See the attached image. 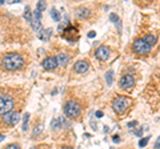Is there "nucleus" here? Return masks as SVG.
Returning a JSON list of instances; mask_svg holds the SVG:
<instances>
[{
    "label": "nucleus",
    "mask_w": 160,
    "mask_h": 149,
    "mask_svg": "<svg viewBox=\"0 0 160 149\" xmlns=\"http://www.w3.org/2000/svg\"><path fill=\"white\" fill-rule=\"evenodd\" d=\"M119 85L124 88V89H129V88H132L135 85V77L132 76V74H124V76H122V79H120V81H119Z\"/></svg>",
    "instance_id": "nucleus-8"
},
{
    "label": "nucleus",
    "mask_w": 160,
    "mask_h": 149,
    "mask_svg": "<svg viewBox=\"0 0 160 149\" xmlns=\"http://www.w3.org/2000/svg\"><path fill=\"white\" fill-rule=\"evenodd\" d=\"M4 3V0H0V6H2V4Z\"/></svg>",
    "instance_id": "nucleus-37"
},
{
    "label": "nucleus",
    "mask_w": 160,
    "mask_h": 149,
    "mask_svg": "<svg viewBox=\"0 0 160 149\" xmlns=\"http://www.w3.org/2000/svg\"><path fill=\"white\" fill-rule=\"evenodd\" d=\"M32 149H39V148H32Z\"/></svg>",
    "instance_id": "nucleus-38"
},
{
    "label": "nucleus",
    "mask_w": 160,
    "mask_h": 149,
    "mask_svg": "<svg viewBox=\"0 0 160 149\" xmlns=\"http://www.w3.org/2000/svg\"><path fill=\"white\" fill-rule=\"evenodd\" d=\"M31 27L35 32H38L42 29V23H40V20H36V19H32V22H31Z\"/></svg>",
    "instance_id": "nucleus-18"
},
{
    "label": "nucleus",
    "mask_w": 160,
    "mask_h": 149,
    "mask_svg": "<svg viewBox=\"0 0 160 149\" xmlns=\"http://www.w3.org/2000/svg\"><path fill=\"white\" fill-rule=\"evenodd\" d=\"M148 140H149V136H147V137L142 138V140L139 141V147H140V148H144V147H147V144H148Z\"/></svg>",
    "instance_id": "nucleus-24"
},
{
    "label": "nucleus",
    "mask_w": 160,
    "mask_h": 149,
    "mask_svg": "<svg viewBox=\"0 0 160 149\" xmlns=\"http://www.w3.org/2000/svg\"><path fill=\"white\" fill-rule=\"evenodd\" d=\"M109 20H111L112 23L116 24L118 28L120 29V19H119V16H118L116 13H111V15H109Z\"/></svg>",
    "instance_id": "nucleus-19"
},
{
    "label": "nucleus",
    "mask_w": 160,
    "mask_h": 149,
    "mask_svg": "<svg viewBox=\"0 0 160 149\" xmlns=\"http://www.w3.org/2000/svg\"><path fill=\"white\" fill-rule=\"evenodd\" d=\"M103 115H104V113H103L102 111H96V113H95V116H96L98 118H102V117H103Z\"/></svg>",
    "instance_id": "nucleus-30"
},
{
    "label": "nucleus",
    "mask_w": 160,
    "mask_h": 149,
    "mask_svg": "<svg viewBox=\"0 0 160 149\" xmlns=\"http://www.w3.org/2000/svg\"><path fill=\"white\" fill-rule=\"evenodd\" d=\"M2 65L7 71H18V69H22L24 67V59L19 53H7L2 60Z\"/></svg>",
    "instance_id": "nucleus-1"
},
{
    "label": "nucleus",
    "mask_w": 160,
    "mask_h": 149,
    "mask_svg": "<svg viewBox=\"0 0 160 149\" xmlns=\"http://www.w3.org/2000/svg\"><path fill=\"white\" fill-rule=\"evenodd\" d=\"M78 17L80 19H88L89 16H91V9L89 8H86V7H82L78 9Z\"/></svg>",
    "instance_id": "nucleus-14"
},
{
    "label": "nucleus",
    "mask_w": 160,
    "mask_h": 149,
    "mask_svg": "<svg viewBox=\"0 0 160 149\" xmlns=\"http://www.w3.org/2000/svg\"><path fill=\"white\" fill-rule=\"evenodd\" d=\"M106 80L108 85H112V81H113V72L112 71H108L106 73Z\"/></svg>",
    "instance_id": "nucleus-22"
},
{
    "label": "nucleus",
    "mask_w": 160,
    "mask_h": 149,
    "mask_svg": "<svg viewBox=\"0 0 160 149\" xmlns=\"http://www.w3.org/2000/svg\"><path fill=\"white\" fill-rule=\"evenodd\" d=\"M63 124H62V117H58V118H53L52 123H51V128L53 131H59V129H62Z\"/></svg>",
    "instance_id": "nucleus-16"
},
{
    "label": "nucleus",
    "mask_w": 160,
    "mask_h": 149,
    "mask_svg": "<svg viewBox=\"0 0 160 149\" xmlns=\"http://www.w3.org/2000/svg\"><path fill=\"white\" fill-rule=\"evenodd\" d=\"M4 138H6V137H4V135H2V133H0V142H2Z\"/></svg>",
    "instance_id": "nucleus-34"
},
{
    "label": "nucleus",
    "mask_w": 160,
    "mask_h": 149,
    "mask_svg": "<svg viewBox=\"0 0 160 149\" xmlns=\"http://www.w3.org/2000/svg\"><path fill=\"white\" fill-rule=\"evenodd\" d=\"M128 105H129V100L127 97H124V96H118L112 103L113 111L116 112L118 115H123V113L127 111Z\"/></svg>",
    "instance_id": "nucleus-4"
},
{
    "label": "nucleus",
    "mask_w": 160,
    "mask_h": 149,
    "mask_svg": "<svg viewBox=\"0 0 160 149\" xmlns=\"http://www.w3.org/2000/svg\"><path fill=\"white\" fill-rule=\"evenodd\" d=\"M15 101L9 95H2L0 96V115H6L13 109Z\"/></svg>",
    "instance_id": "nucleus-3"
},
{
    "label": "nucleus",
    "mask_w": 160,
    "mask_h": 149,
    "mask_svg": "<svg viewBox=\"0 0 160 149\" xmlns=\"http://www.w3.org/2000/svg\"><path fill=\"white\" fill-rule=\"evenodd\" d=\"M42 65L44 69H47V71H53L55 68L58 67V61H56V57L55 56H48L47 59H44Z\"/></svg>",
    "instance_id": "nucleus-9"
},
{
    "label": "nucleus",
    "mask_w": 160,
    "mask_h": 149,
    "mask_svg": "<svg viewBox=\"0 0 160 149\" xmlns=\"http://www.w3.org/2000/svg\"><path fill=\"white\" fill-rule=\"evenodd\" d=\"M159 145H160V141H159V138L156 140V144H155V149H159Z\"/></svg>",
    "instance_id": "nucleus-32"
},
{
    "label": "nucleus",
    "mask_w": 160,
    "mask_h": 149,
    "mask_svg": "<svg viewBox=\"0 0 160 149\" xmlns=\"http://www.w3.org/2000/svg\"><path fill=\"white\" fill-rule=\"evenodd\" d=\"M142 39H143V40L146 41V43H147V44H148V46L151 47V48H152L153 46H156V43H158V37L155 36V35H151V33L146 35V36L142 37Z\"/></svg>",
    "instance_id": "nucleus-13"
},
{
    "label": "nucleus",
    "mask_w": 160,
    "mask_h": 149,
    "mask_svg": "<svg viewBox=\"0 0 160 149\" xmlns=\"http://www.w3.org/2000/svg\"><path fill=\"white\" fill-rule=\"evenodd\" d=\"M95 56H96V59H99V60L106 61L109 59V56H111V48L107 46H100L96 48V51H95Z\"/></svg>",
    "instance_id": "nucleus-7"
},
{
    "label": "nucleus",
    "mask_w": 160,
    "mask_h": 149,
    "mask_svg": "<svg viewBox=\"0 0 160 149\" xmlns=\"http://www.w3.org/2000/svg\"><path fill=\"white\" fill-rule=\"evenodd\" d=\"M73 69H75V72H78V73H86L89 69V63L87 60H79L75 63Z\"/></svg>",
    "instance_id": "nucleus-10"
},
{
    "label": "nucleus",
    "mask_w": 160,
    "mask_h": 149,
    "mask_svg": "<svg viewBox=\"0 0 160 149\" xmlns=\"http://www.w3.org/2000/svg\"><path fill=\"white\" fill-rule=\"evenodd\" d=\"M42 125H39V127H36V128H35V131H33V136H36L38 135V133H40V132H42Z\"/></svg>",
    "instance_id": "nucleus-26"
},
{
    "label": "nucleus",
    "mask_w": 160,
    "mask_h": 149,
    "mask_svg": "<svg viewBox=\"0 0 160 149\" xmlns=\"http://www.w3.org/2000/svg\"><path fill=\"white\" fill-rule=\"evenodd\" d=\"M28 118H29V113H26L23 116V131H27V127H28Z\"/></svg>",
    "instance_id": "nucleus-23"
},
{
    "label": "nucleus",
    "mask_w": 160,
    "mask_h": 149,
    "mask_svg": "<svg viewBox=\"0 0 160 149\" xmlns=\"http://www.w3.org/2000/svg\"><path fill=\"white\" fill-rule=\"evenodd\" d=\"M87 36H88L89 39H93L95 36H96V32H95V31H89V32H88V35H87Z\"/></svg>",
    "instance_id": "nucleus-28"
},
{
    "label": "nucleus",
    "mask_w": 160,
    "mask_h": 149,
    "mask_svg": "<svg viewBox=\"0 0 160 149\" xmlns=\"http://www.w3.org/2000/svg\"><path fill=\"white\" fill-rule=\"evenodd\" d=\"M66 27H69V17H68V15H64L63 22H60L58 29H59V31H62V32H63V31H66Z\"/></svg>",
    "instance_id": "nucleus-15"
},
{
    "label": "nucleus",
    "mask_w": 160,
    "mask_h": 149,
    "mask_svg": "<svg viewBox=\"0 0 160 149\" xmlns=\"http://www.w3.org/2000/svg\"><path fill=\"white\" fill-rule=\"evenodd\" d=\"M4 149H22V148H20L18 144H8V145L4 148Z\"/></svg>",
    "instance_id": "nucleus-25"
},
{
    "label": "nucleus",
    "mask_w": 160,
    "mask_h": 149,
    "mask_svg": "<svg viewBox=\"0 0 160 149\" xmlns=\"http://www.w3.org/2000/svg\"><path fill=\"white\" fill-rule=\"evenodd\" d=\"M132 48H133V52L140 55V56H144V55H148L149 52H151V47H149L142 37L136 39V40L133 41Z\"/></svg>",
    "instance_id": "nucleus-5"
},
{
    "label": "nucleus",
    "mask_w": 160,
    "mask_h": 149,
    "mask_svg": "<svg viewBox=\"0 0 160 149\" xmlns=\"http://www.w3.org/2000/svg\"><path fill=\"white\" fill-rule=\"evenodd\" d=\"M91 125H92V129H96V123H95V121L91 123Z\"/></svg>",
    "instance_id": "nucleus-33"
},
{
    "label": "nucleus",
    "mask_w": 160,
    "mask_h": 149,
    "mask_svg": "<svg viewBox=\"0 0 160 149\" xmlns=\"http://www.w3.org/2000/svg\"><path fill=\"white\" fill-rule=\"evenodd\" d=\"M46 8H47V3L46 2H38L36 4V11H39L40 13L46 11Z\"/></svg>",
    "instance_id": "nucleus-20"
},
{
    "label": "nucleus",
    "mask_w": 160,
    "mask_h": 149,
    "mask_svg": "<svg viewBox=\"0 0 160 149\" xmlns=\"http://www.w3.org/2000/svg\"><path fill=\"white\" fill-rule=\"evenodd\" d=\"M49 13H51V17L53 19L55 22H59V23H60V20H62V16H60V12L58 11L56 8H52Z\"/></svg>",
    "instance_id": "nucleus-17"
},
{
    "label": "nucleus",
    "mask_w": 160,
    "mask_h": 149,
    "mask_svg": "<svg viewBox=\"0 0 160 149\" xmlns=\"http://www.w3.org/2000/svg\"><path fill=\"white\" fill-rule=\"evenodd\" d=\"M51 33H52V29L48 28V29H40V31H38V37L40 39V40L43 41H48V39L51 37Z\"/></svg>",
    "instance_id": "nucleus-12"
},
{
    "label": "nucleus",
    "mask_w": 160,
    "mask_h": 149,
    "mask_svg": "<svg viewBox=\"0 0 160 149\" xmlns=\"http://www.w3.org/2000/svg\"><path fill=\"white\" fill-rule=\"evenodd\" d=\"M112 140H113V142H119V141H120V137H119V135H115V136L112 137Z\"/></svg>",
    "instance_id": "nucleus-31"
},
{
    "label": "nucleus",
    "mask_w": 160,
    "mask_h": 149,
    "mask_svg": "<svg viewBox=\"0 0 160 149\" xmlns=\"http://www.w3.org/2000/svg\"><path fill=\"white\" fill-rule=\"evenodd\" d=\"M127 125H128V128H132V127H136V125H138V121H129V123L127 124Z\"/></svg>",
    "instance_id": "nucleus-29"
},
{
    "label": "nucleus",
    "mask_w": 160,
    "mask_h": 149,
    "mask_svg": "<svg viewBox=\"0 0 160 149\" xmlns=\"http://www.w3.org/2000/svg\"><path fill=\"white\" fill-rule=\"evenodd\" d=\"M64 115L68 118H78L82 113V108H80V104L75 100H68L64 104Z\"/></svg>",
    "instance_id": "nucleus-2"
},
{
    "label": "nucleus",
    "mask_w": 160,
    "mask_h": 149,
    "mask_svg": "<svg viewBox=\"0 0 160 149\" xmlns=\"http://www.w3.org/2000/svg\"><path fill=\"white\" fill-rule=\"evenodd\" d=\"M24 19H26L28 23H31V22H32V12H31V9H29L28 6L26 7V12H24Z\"/></svg>",
    "instance_id": "nucleus-21"
},
{
    "label": "nucleus",
    "mask_w": 160,
    "mask_h": 149,
    "mask_svg": "<svg viewBox=\"0 0 160 149\" xmlns=\"http://www.w3.org/2000/svg\"><path fill=\"white\" fill-rule=\"evenodd\" d=\"M142 133H143V129L142 128L138 129V131H133V135L135 136H142Z\"/></svg>",
    "instance_id": "nucleus-27"
},
{
    "label": "nucleus",
    "mask_w": 160,
    "mask_h": 149,
    "mask_svg": "<svg viewBox=\"0 0 160 149\" xmlns=\"http://www.w3.org/2000/svg\"><path fill=\"white\" fill-rule=\"evenodd\" d=\"M103 129H104V133H108V131H109V129H108V127H104Z\"/></svg>",
    "instance_id": "nucleus-35"
},
{
    "label": "nucleus",
    "mask_w": 160,
    "mask_h": 149,
    "mask_svg": "<svg viewBox=\"0 0 160 149\" xmlns=\"http://www.w3.org/2000/svg\"><path fill=\"white\" fill-rule=\"evenodd\" d=\"M2 121L7 125H16V124L20 121V112L19 111H11L6 113V115L2 116Z\"/></svg>",
    "instance_id": "nucleus-6"
},
{
    "label": "nucleus",
    "mask_w": 160,
    "mask_h": 149,
    "mask_svg": "<svg viewBox=\"0 0 160 149\" xmlns=\"http://www.w3.org/2000/svg\"><path fill=\"white\" fill-rule=\"evenodd\" d=\"M56 61H58V65H62V67H66L67 64L69 63V55L64 53V52H60L58 53L56 56Z\"/></svg>",
    "instance_id": "nucleus-11"
},
{
    "label": "nucleus",
    "mask_w": 160,
    "mask_h": 149,
    "mask_svg": "<svg viewBox=\"0 0 160 149\" xmlns=\"http://www.w3.org/2000/svg\"><path fill=\"white\" fill-rule=\"evenodd\" d=\"M62 149H72L71 147H62Z\"/></svg>",
    "instance_id": "nucleus-36"
}]
</instances>
